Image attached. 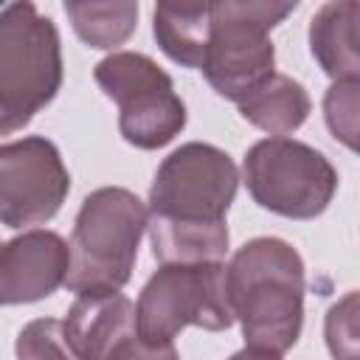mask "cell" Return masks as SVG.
I'll use <instances>...</instances> for the list:
<instances>
[{"instance_id": "1", "label": "cell", "mask_w": 360, "mask_h": 360, "mask_svg": "<svg viewBox=\"0 0 360 360\" xmlns=\"http://www.w3.org/2000/svg\"><path fill=\"white\" fill-rule=\"evenodd\" d=\"M304 259L278 236L245 242L225 264V290L245 346L284 354L304 326Z\"/></svg>"}, {"instance_id": "2", "label": "cell", "mask_w": 360, "mask_h": 360, "mask_svg": "<svg viewBox=\"0 0 360 360\" xmlns=\"http://www.w3.org/2000/svg\"><path fill=\"white\" fill-rule=\"evenodd\" d=\"M143 200L121 186H101L82 200L68 242L70 264L65 287L76 295L121 292L132 278L141 239L146 233Z\"/></svg>"}, {"instance_id": "3", "label": "cell", "mask_w": 360, "mask_h": 360, "mask_svg": "<svg viewBox=\"0 0 360 360\" xmlns=\"http://www.w3.org/2000/svg\"><path fill=\"white\" fill-rule=\"evenodd\" d=\"M62 68L56 22L25 0L0 6V135L28 127L56 98Z\"/></svg>"}, {"instance_id": "4", "label": "cell", "mask_w": 360, "mask_h": 360, "mask_svg": "<svg viewBox=\"0 0 360 360\" xmlns=\"http://www.w3.org/2000/svg\"><path fill=\"white\" fill-rule=\"evenodd\" d=\"M211 39L202 76L217 96L239 104L253 87L276 73L270 31L295 11V3L273 0H219L208 3Z\"/></svg>"}, {"instance_id": "5", "label": "cell", "mask_w": 360, "mask_h": 360, "mask_svg": "<svg viewBox=\"0 0 360 360\" xmlns=\"http://www.w3.org/2000/svg\"><path fill=\"white\" fill-rule=\"evenodd\" d=\"M93 79L101 93L118 104V129L129 146L160 149L183 132L188 121L186 101L152 56L112 51L96 65Z\"/></svg>"}, {"instance_id": "6", "label": "cell", "mask_w": 360, "mask_h": 360, "mask_svg": "<svg viewBox=\"0 0 360 360\" xmlns=\"http://www.w3.org/2000/svg\"><path fill=\"white\" fill-rule=\"evenodd\" d=\"M186 326L222 332L233 326L225 264H160L135 304V332L143 343H174Z\"/></svg>"}, {"instance_id": "7", "label": "cell", "mask_w": 360, "mask_h": 360, "mask_svg": "<svg viewBox=\"0 0 360 360\" xmlns=\"http://www.w3.org/2000/svg\"><path fill=\"white\" fill-rule=\"evenodd\" d=\"M242 177L256 205L287 219L321 217L338 191L329 158L295 138L256 141L245 152Z\"/></svg>"}, {"instance_id": "8", "label": "cell", "mask_w": 360, "mask_h": 360, "mask_svg": "<svg viewBox=\"0 0 360 360\" xmlns=\"http://www.w3.org/2000/svg\"><path fill=\"white\" fill-rule=\"evenodd\" d=\"M239 188V169L214 143L188 141L177 146L155 172L149 186V214L186 222H222Z\"/></svg>"}, {"instance_id": "9", "label": "cell", "mask_w": 360, "mask_h": 360, "mask_svg": "<svg viewBox=\"0 0 360 360\" xmlns=\"http://www.w3.org/2000/svg\"><path fill=\"white\" fill-rule=\"evenodd\" d=\"M70 194V172L53 141L25 135L0 143V225L37 228L51 222Z\"/></svg>"}, {"instance_id": "10", "label": "cell", "mask_w": 360, "mask_h": 360, "mask_svg": "<svg viewBox=\"0 0 360 360\" xmlns=\"http://www.w3.org/2000/svg\"><path fill=\"white\" fill-rule=\"evenodd\" d=\"M70 264L68 242L45 228L22 231L0 242V307L34 304L65 287Z\"/></svg>"}, {"instance_id": "11", "label": "cell", "mask_w": 360, "mask_h": 360, "mask_svg": "<svg viewBox=\"0 0 360 360\" xmlns=\"http://www.w3.org/2000/svg\"><path fill=\"white\" fill-rule=\"evenodd\" d=\"M65 338L79 360H107L135 332V304L124 292L76 295L65 321Z\"/></svg>"}, {"instance_id": "12", "label": "cell", "mask_w": 360, "mask_h": 360, "mask_svg": "<svg viewBox=\"0 0 360 360\" xmlns=\"http://www.w3.org/2000/svg\"><path fill=\"white\" fill-rule=\"evenodd\" d=\"M357 14V0H329L309 20V53L335 82H352L360 73Z\"/></svg>"}, {"instance_id": "13", "label": "cell", "mask_w": 360, "mask_h": 360, "mask_svg": "<svg viewBox=\"0 0 360 360\" xmlns=\"http://www.w3.org/2000/svg\"><path fill=\"white\" fill-rule=\"evenodd\" d=\"M152 256L160 264H214L228 256V222H186L166 217H146Z\"/></svg>"}, {"instance_id": "14", "label": "cell", "mask_w": 360, "mask_h": 360, "mask_svg": "<svg viewBox=\"0 0 360 360\" xmlns=\"http://www.w3.org/2000/svg\"><path fill=\"white\" fill-rule=\"evenodd\" d=\"M236 107L239 115L256 129L267 132L270 138H287L307 121L312 101L298 79L287 73H273L259 87H253Z\"/></svg>"}, {"instance_id": "15", "label": "cell", "mask_w": 360, "mask_h": 360, "mask_svg": "<svg viewBox=\"0 0 360 360\" xmlns=\"http://www.w3.org/2000/svg\"><path fill=\"white\" fill-rule=\"evenodd\" d=\"M152 34L172 62L200 70L211 39L208 3H158L152 14Z\"/></svg>"}, {"instance_id": "16", "label": "cell", "mask_w": 360, "mask_h": 360, "mask_svg": "<svg viewBox=\"0 0 360 360\" xmlns=\"http://www.w3.org/2000/svg\"><path fill=\"white\" fill-rule=\"evenodd\" d=\"M138 3L118 0V3H87L70 0L65 3V14L76 31V37L98 51H112L124 45L135 25H138Z\"/></svg>"}, {"instance_id": "17", "label": "cell", "mask_w": 360, "mask_h": 360, "mask_svg": "<svg viewBox=\"0 0 360 360\" xmlns=\"http://www.w3.org/2000/svg\"><path fill=\"white\" fill-rule=\"evenodd\" d=\"M17 360H79L65 338V326L56 318H34L28 321L14 343Z\"/></svg>"}, {"instance_id": "18", "label": "cell", "mask_w": 360, "mask_h": 360, "mask_svg": "<svg viewBox=\"0 0 360 360\" xmlns=\"http://www.w3.org/2000/svg\"><path fill=\"white\" fill-rule=\"evenodd\" d=\"M326 349L335 360H357L360 338H357V292L349 290L340 301H335L323 321Z\"/></svg>"}, {"instance_id": "19", "label": "cell", "mask_w": 360, "mask_h": 360, "mask_svg": "<svg viewBox=\"0 0 360 360\" xmlns=\"http://www.w3.org/2000/svg\"><path fill=\"white\" fill-rule=\"evenodd\" d=\"M357 93L360 82H335L323 96V118L329 132L346 146L357 149Z\"/></svg>"}, {"instance_id": "20", "label": "cell", "mask_w": 360, "mask_h": 360, "mask_svg": "<svg viewBox=\"0 0 360 360\" xmlns=\"http://www.w3.org/2000/svg\"><path fill=\"white\" fill-rule=\"evenodd\" d=\"M107 360H180V354L174 343H143L138 335H132Z\"/></svg>"}, {"instance_id": "21", "label": "cell", "mask_w": 360, "mask_h": 360, "mask_svg": "<svg viewBox=\"0 0 360 360\" xmlns=\"http://www.w3.org/2000/svg\"><path fill=\"white\" fill-rule=\"evenodd\" d=\"M228 360H284L278 352H270V349H259V346H245L239 352H233Z\"/></svg>"}]
</instances>
